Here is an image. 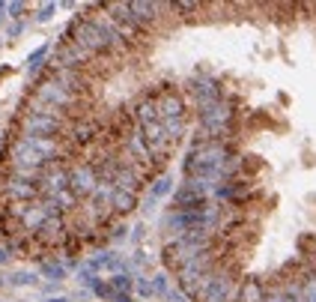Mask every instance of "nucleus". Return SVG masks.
<instances>
[{"label": "nucleus", "mask_w": 316, "mask_h": 302, "mask_svg": "<svg viewBox=\"0 0 316 302\" xmlns=\"http://www.w3.org/2000/svg\"><path fill=\"white\" fill-rule=\"evenodd\" d=\"M236 156L233 147L227 141H203V144H194L188 153H185V162H182V174L185 180H206V182H221V171H224V162Z\"/></svg>", "instance_id": "obj_1"}, {"label": "nucleus", "mask_w": 316, "mask_h": 302, "mask_svg": "<svg viewBox=\"0 0 316 302\" xmlns=\"http://www.w3.org/2000/svg\"><path fill=\"white\" fill-rule=\"evenodd\" d=\"M99 182L102 180H99V174H96V168L90 162H84V159L69 162V188H72V195L78 201H90L96 195Z\"/></svg>", "instance_id": "obj_2"}, {"label": "nucleus", "mask_w": 316, "mask_h": 302, "mask_svg": "<svg viewBox=\"0 0 316 302\" xmlns=\"http://www.w3.org/2000/svg\"><path fill=\"white\" fill-rule=\"evenodd\" d=\"M140 132H143V141H146V150H149L152 165L161 171V168L170 162L176 144L170 141V135L164 132V126H161V123H152V126H146V129H140Z\"/></svg>", "instance_id": "obj_3"}, {"label": "nucleus", "mask_w": 316, "mask_h": 302, "mask_svg": "<svg viewBox=\"0 0 316 302\" xmlns=\"http://www.w3.org/2000/svg\"><path fill=\"white\" fill-rule=\"evenodd\" d=\"M188 120V102L182 96V90L161 84L158 93V123H185Z\"/></svg>", "instance_id": "obj_4"}, {"label": "nucleus", "mask_w": 316, "mask_h": 302, "mask_svg": "<svg viewBox=\"0 0 316 302\" xmlns=\"http://www.w3.org/2000/svg\"><path fill=\"white\" fill-rule=\"evenodd\" d=\"M239 284L242 281L236 278L230 263H221L218 275L212 278V284H209V290L203 293L200 302H236V296H239Z\"/></svg>", "instance_id": "obj_5"}, {"label": "nucleus", "mask_w": 316, "mask_h": 302, "mask_svg": "<svg viewBox=\"0 0 316 302\" xmlns=\"http://www.w3.org/2000/svg\"><path fill=\"white\" fill-rule=\"evenodd\" d=\"M158 93H161V87H149L129 105V114H132L137 129H146V126L158 123Z\"/></svg>", "instance_id": "obj_6"}, {"label": "nucleus", "mask_w": 316, "mask_h": 302, "mask_svg": "<svg viewBox=\"0 0 316 302\" xmlns=\"http://www.w3.org/2000/svg\"><path fill=\"white\" fill-rule=\"evenodd\" d=\"M188 96L194 102V108H203V105H212V102H221L224 99V90L215 78L209 75H197V78L188 81Z\"/></svg>", "instance_id": "obj_7"}, {"label": "nucleus", "mask_w": 316, "mask_h": 302, "mask_svg": "<svg viewBox=\"0 0 316 302\" xmlns=\"http://www.w3.org/2000/svg\"><path fill=\"white\" fill-rule=\"evenodd\" d=\"M129 9H132V18L149 33L158 24L161 12H167V3H149V0H140V3H129Z\"/></svg>", "instance_id": "obj_8"}, {"label": "nucleus", "mask_w": 316, "mask_h": 302, "mask_svg": "<svg viewBox=\"0 0 316 302\" xmlns=\"http://www.w3.org/2000/svg\"><path fill=\"white\" fill-rule=\"evenodd\" d=\"M87 270L90 272H110V275H116V272H126V260L120 257V254H113V251H102V254H96V257H90L87 260Z\"/></svg>", "instance_id": "obj_9"}, {"label": "nucleus", "mask_w": 316, "mask_h": 302, "mask_svg": "<svg viewBox=\"0 0 316 302\" xmlns=\"http://www.w3.org/2000/svg\"><path fill=\"white\" fill-rule=\"evenodd\" d=\"M167 195H173V177L170 174H161L149 182V198H146V210H152L158 201H164Z\"/></svg>", "instance_id": "obj_10"}, {"label": "nucleus", "mask_w": 316, "mask_h": 302, "mask_svg": "<svg viewBox=\"0 0 316 302\" xmlns=\"http://www.w3.org/2000/svg\"><path fill=\"white\" fill-rule=\"evenodd\" d=\"M236 302H265V284L260 278H245L239 284V296Z\"/></svg>", "instance_id": "obj_11"}, {"label": "nucleus", "mask_w": 316, "mask_h": 302, "mask_svg": "<svg viewBox=\"0 0 316 302\" xmlns=\"http://www.w3.org/2000/svg\"><path fill=\"white\" fill-rule=\"evenodd\" d=\"M113 185L120 188V192H129V195H140V188H143L146 182H143V180H140V177H137L134 171H129V168H123V165H120V174L113 177Z\"/></svg>", "instance_id": "obj_12"}, {"label": "nucleus", "mask_w": 316, "mask_h": 302, "mask_svg": "<svg viewBox=\"0 0 316 302\" xmlns=\"http://www.w3.org/2000/svg\"><path fill=\"white\" fill-rule=\"evenodd\" d=\"M134 207H137V195L120 192V188L113 185V195H110V210H113V215H116V218H120V215H129V212H134Z\"/></svg>", "instance_id": "obj_13"}, {"label": "nucleus", "mask_w": 316, "mask_h": 302, "mask_svg": "<svg viewBox=\"0 0 316 302\" xmlns=\"http://www.w3.org/2000/svg\"><path fill=\"white\" fill-rule=\"evenodd\" d=\"M301 302H316V267L301 270Z\"/></svg>", "instance_id": "obj_14"}, {"label": "nucleus", "mask_w": 316, "mask_h": 302, "mask_svg": "<svg viewBox=\"0 0 316 302\" xmlns=\"http://www.w3.org/2000/svg\"><path fill=\"white\" fill-rule=\"evenodd\" d=\"M107 284L113 287V293H129V290L134 287V278H132L129 272H116V275L107 278Z\"/></svg>", "instance_id": "obj_15"}, {"label": "nucleus", "mask_w": 316, "mask_h": 302, "mask_svg": "<svg viewBox=\"0 0 316 302\" xmlns=\"http://www.w3.org/2000/svg\"><path fill=\"white\" fill-rule=\"evenodd\" d=\"M42 275H48L54 281H63L66 278V263H60V260H42Z\"/></svg>", "instance_id": "obj_16"}, {"label": "nucleus", "mask_w": 316, "mask_h": 302, "mask_svg": "<svg viewBox=\"0 0 316 302\" xmlns=\"http://www.w3.org/2000/svg\"><path fill=\"white\" fill-rule=\"evenodd\" d=\"M48 51H51V45H48V42H45V45H39V48H36V51L27 57V69H30V72H39V69L45 66L42 60L48 57Z\"/></svg>", "instance_id": "obj_17"}, {"label": "nucleus", "mask_w": 316, "mask_h": 302, "mask_svg": "<svg viewBox=\"0 0 316 302\" xmlns=\"http://www.w3.org/2000/svg\"><path fill=\"white\" fill-rule=\"evenodd\" d=\"M152 290H155V296H167V293H170V278H167L164 272L152 275Z\"/></svg>", "instance_id": "obj_18"}, {"label": "nucleus", "mask_w": 316, "mask_h": 302, "mask_svg": "<svg viewBox=\"0 0 316 302\" xmlns=\"http://www.w3.org/2000/svg\"><path fill=\"white\" fill-rule=\"evenodd\" d=\"M105 240H110V242H123V240H126V224H123V221H116V224H113V221H110V224H107Z\"/></svg>", "instance_id": "obj_19"}, {"label": "nucleus", "mask_w": 316, "mask_h": 302, "mask_svg": "<svg viewBox=\"0 0 316 302\" xmlns=\"http://www.w3.org/2000/svg\"><path fill=\"white\" fill-rule=\"evenodd\" d=\"M132 290H134L137 296H143V299L155 296V290H152V281H149V278H143V275H140V278H134V287H132Z\"/></svg>", "instance_id": "obj_20"}, {"label": "nucleus", "mask_w": 316, "mask_h": 302, "mask_svg": "<svg viewBox=\"0 0 316 302\" xmlns=\"http://www.w3.org/2000/svg\"><path fill=\"white\" fill-rule=\"evenodd\" d=\"M54 9H57V3H45L42 9H39V15H36V18H39V21H48V18L54 15Z\"/></svg>", "instance_id": "obj_21"}, {"label": "nucleus", "mask_w": 316, "mask_h": 302, "mask_svg": "<svg viewBox=\"0 0 316 302\" xmlns=\"http://www.w3.org/2000/svg\"><path fill=\"white\" fill-rule=\"evenodd\" d=\"M12 281H15V284H33V281H36V275H30V272H18Z\"/></svg>", "instance_id": "obj_22"}, {"label": "nucleus", "mask_w": 316, "mask_h": 302, "mask_svg": "<svg viewBox=\"0 0 316 302\" xmlns=\"http://www.w3.org/2000/svg\"><path fill=\"white\" fill-rule=\"evenodd\" d=\"M164 299H170V302H188V296H185L182 290H170V293H167Z\"/></svg>", "instance_id": "obj_23"}, {"label": "nucleus", "mask_w": 316, "mask_h": 302, "mask_svg": "<svg viewBox=\"0 0 316 302\" xmlns=\"http://www.w3.org/2000/svg\"><path fill=\"white\" fill-rule=\"evenodd\" d=\"M110 302H134V299H132V293H113Z\"/></svg>", "instance_id": "obj_24"}, {"label": "nucleus", "mask_w": 316, "mask_h": 302, "mask_svg": "<svg viewBox=\"0 0 316 302\" xmlns=\"http://www.w3.org/2000/svg\"><path fill=\"white\" fill-rule=\"evenodd\" d=\"M9 260V254H6V248H0V263H6Z\"/></svg>", "instance_id": "obj_25"}, {"label": "nucleus", "mask_w": 316, "mask_h": 302, "mask_svg": "<svg viewBox=\"0 0 316 302\" xmlns=\"http://www.w3.org/2000/svg\"><path fill=\"white\" fill-rule=\"evenodd\" d=\"M48 302H69V299H63V296H60V299H48Z\"/></svg>", "instance_id": "obj_26"}]
</instances>
